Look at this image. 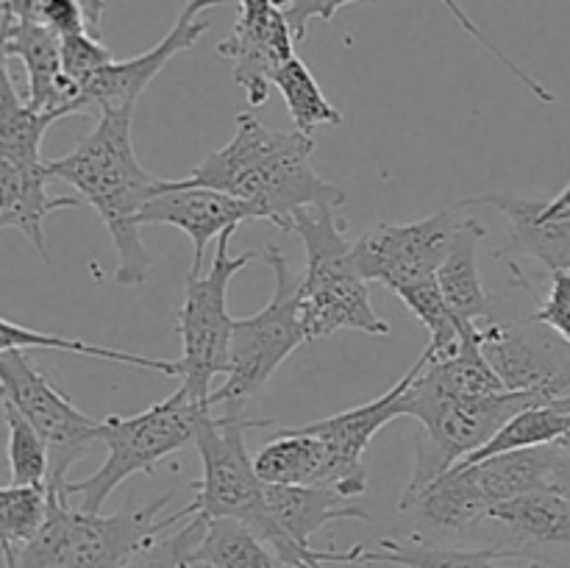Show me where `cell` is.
I'll use <instances>...</instances> for the list:
<instances>
[{"label":"cell","instance_id":"1","mask_svg":"<svg viewBox=\"0 0 570 568\" xmlns=\"http://www.w3.org/2000/svg\"><path fill=\"white\" fill-rule=\"evenodd\" d=\"M315 137L267 128L256 115L239 111L237 131L187 176L189 184L223 189L254 212V221L293 232L301 209H340L345 189L312 167Z\"/></svg>","mask_w":570,"mask_h":568},{"label":"cell","instance_id":"2","mask_svg":"<svg viewBox=\"0 0 570 568\" xmlns=\"http://www.w3.org/2000/svg\"><path fill=\"white\" fill-rule=\"evenodd\" d=\"M134 109H115L98 115L92 131L61 159L48 161L59 182L78 189L83 200L100 215L117 248V284L137 287L148 278L154 256L142 243L145 204L165 187L154 178L134 150Z\"/></svg>","mask_w":570,"mask_h":568},{"label":"cell","instance_id":"3","mask_svg":"<svg viewBox=\"0 0 570 568\" xmlns=\"http://www.w3.org/2000/svg\"><path fill=\"white\" fill-rule=\"evenodd\" d=\"M50 507L31 543L17 549V568H126L139 551L198 512L195 501L178 512H165L176 490L150 505H126L115 516L72 510L70 499L48 484Z\"/></svg>","mask_w":570,"mask_h":568},{"label":"cell","instance_id":"4","mask_svg":"<svg viewBox=\"0 0 570 568\" xmlns=\"http://www.w3.org/2000/svg\"><path fill=\"white\" fill-rule=\"evenodd\" d=\"M271 423L262 418H248L243 410H226V415L220 418L206 412L195 434L200 457V479L193 484L195 507L206 518H237L248 523L282 555V560L293 566L304 560L343 562L345 551L304 549L287 540L267 512L265 482L256 473V460H250L248 454L245 429H267Z\"/></svg>","mask_w":570,"mask_h":568},{"label":"cell","instance_id":"5","mask_svg":"<svg viewBox=\"0 0 570 568\" xmlns=\"http://www.w3.org/2000/svg\"><path fill=\"white\" fill-rule=\"evenodd\" d=\"M337 209H301L293 217V234L306 248L301 273V315L306 340H323L343 329L365 334H390V323L371 304L367 278L354 256V243L345 237V221Z\"/></svg>","mask_w":570,"mask_h":568},{"label":"cell","instance_id":"6","mask_svg":"<svg viewBox=\"0 0 570 568\" xmlns=\"http://www.w3.org/2000/svg\"><path fill=\"white\" fill-rule=\"evenodd\" d=\"M532 404L549 401L515 390L490 395H434L423 393L412 382L404 395V415L415 418L421 429L415 434V466L399 507L410 505L434 479L482 449L515 412Z\"/></svg>","mask_w":570,"mask_h":568},{"label":"cell","instance_id":"7","mask_svg":"<svg viewBox=\"0 0 570 568\" xmlns=\"http://www.w3.org/2000/svg\"><path fill=\"white\" fill-rule=\"evenodd\" d=\"M206 412H212L209 404H200L184 388L167 395L159 404L137 412L128 418H106L104 421V445L106 460L92 477L81 482H48L59 488L70 499H81V510L100 512L106 499L120 488L134 473H154L165 457L176 454L184 445L193 443L198 434L200 421Z\"/></svg>","mask_w":570,"mask_h":568},{"label":"cell","instance_id":"8","mask_svg":"<svg viewBox=\"0 0 570 568\" xmlns=\"http://www.w3.org/2000/svg\"><path fill=\"white\" fill-rule=\"evenodd\" d=\"M259 254L273 271L276 290L265 310L245 321H234L232 365L226 382L212 393V407L223 404L226 410H239L271 382L273 373L301 343H309L301 315V273L289 267L278 245H265Z\"/></svg>","mask_w":570,"mask_h":568},{"label":"cell","instance_id":"9","mask_svg":"<svg viewBox=\"0 0 570 568\" xmlns=\"http://www.w3.org/2000/svg\"><path fill=\"white\" fill-rule=\"evenodd\" d=\"M237 228H228L217 237L215 259L209 273H187L184 301L178 310V334H181V388L200 404L212 407V382L226 376L232 365L234 317L228 315V284L243 267L262 259L259 251L243 256L232 254V237Z\"/></svg>","mask_w":570,"mask_h":568},{"label":"cell","instance_id":"10","mask_svg":"<svg viewBox=\"0 0 570 568\" xmlns=\"http://www.w3.org/2000/svg\"><path fill=\"white\" fill-rule=\"evenodd\" d=\"M0 388L28 421L37 427L50 449V479L65 482L67 471L78 460L92 454L104 443V421H95L61 395L42 373L33 368L26 349L0 351Z\"/></svg>","mask_w":570,"mask_h":568},{"label":"cell","instance_id":"11","mask_svg":"<svg viewBox=\"0 0 570 568\" xmlns=\"http://www.w3.org/2000/svg\"><path fill=\"white\" fill-rule=\"evenodd\" d=\"M456 212L460 206L438 212L426 221L373 226L371 232L354 239V256L362 276L367 282L384 284L393 293L401 284L438 276L462 221Z\"/></svg>","mask_w":570,"mask_h":568},{"label":"cell","instance_id":"12","mask_svg":"<svg viewBox=\"0 0 570 568\" xmlns=\"http://www.w3.org/2000/svg\"><path fill=\"white\" fill-rule=\"evenodd\" d=\"M226 3H237V0H187L159 45L148 48L145 53L131 56V59H115L111 65L100 67L95 76H89L81 84L78 115H104V111L115 109H134L139 95L154 84V78L178 53L193 48L209 31L212 22L204 20L200 14Z\"/></svg>","mask_w":570,"mask_h":568},{"label":"cell","instance_id":"13","mask_svg":"<svg viewBox=\"0 0 570 568\" xmlns=\"http://www.w3.org/2000/svg\"><path fill=\"white\" fill-rule=\"evenodd\" d=\"M479 337L490 365L515 393H534L546 401L570 399V343L549 326L479 323Z\"/></svg>","mask_w":570,"mask_h":568},{"label":"cell","instance_id":"14","mask_svg":"<svg viewBox=\"0 0 570 568\" xmlns=\"http://www.w3.org/2000/svg\"><path fill=\"white\" fill-rule=\"evenodd\" d=\"M429 351L412 362L410 371L393 384L384 395L367 401V404L354 407V410L337 412V415L321 418V421L304 423V429L315 432L317 438L326 440L328 445V482L326 488L337 490L345 499H356L367 490V471H365V451L371 440L387 427L390 421L404 415V395L421 368L426 365Z\"/></svg>","mask_w":570,"mask_h":568},{"label":"cell","instance_id":"15","mask_svg":"<svg viewBox=\"0 0 570 568\" xmlns=\"http://www.w3.org/2000/svg\"><path fill=\"white\" fill-rule=\"evenodd\" d=\"M254 221V212L234 195L204 184L165 182V187L145 204L139 223L145 226H173L193 239V265L189 271L200 273L204 254L215 237L239 223Z\"/></svg>","mask_w":570,"mask_h":568},{"label":"cell","instance_id":"16","mask_svg":"<svg viewBox=\"0 0 570 568\" xmlns=\"http://www.w3.org/2000/svg\"><path fill=\"white\" fill-rule=\"evenodd\" d=\"M295 33L282 9L262 17H237L232 37L217 45V56L234 65V81L245 89L250 106L271 98V87L282 65L295 56Z\"/></svg>","mask_w":570,"mask_h":568},{"label":"cell","instance_id":"17","mask_svg":"<svg viewBox=\"0 0 570 568\" xmlns=\"http://www.w3.org/2000/svg\"><path fill=\"white\" fill-rule=\"evenodd\" d=\"M3 59H20L28 78L26 100L37 111L78 115L81 87L65 72L61 37L42 22H3Z\"/></svg>","mask_w":570,"mask_h":568},{"label":"cell","instance_id":"18","mask_svg":"<svg viewBox=\"0 0 570 568\" xmlns=\"http://www.w3.org/2000/svg\"><path fill=\"white\" fill-rule=\"evenodd\" d=\"M465 466L473 468L479 488H482V493L488 496L493 507L499 501L532 493V490H568L570 484V454L562 440L549 445H534V449L504 451V454L465 462Z\"/></svg>","mask_w":570,"mask_h":568},{"label":"cell","instance_id":"19","mask_svg":"<svg viewBox=\"0 0 570 568\" xmlns=\"http://www.w3.org/2000/svg\"><path fill=\"white\" fill-rule=\"evenodd\" d=\"M540 204L543 200L521 198L510 193L476 195V198L462 200L460 206H493L510 223V243L495 256L512 259L515 254L534 256L543 262L546 271H570V217H554L543 221L540 217Z\"/></svg>","mask_w":570,"mask_h":568},{"label":"cell","instance_id":"20","mask_svg":"<svg viewBox=\"0 0 570 568\" xmlns=\"http://www.w3.org/2000/svg\"><path fill=\"white\" fill-rule=\"evenodd\" d=\"M53 182L48 161L33 167L11 165L0 159V226L20 228L45 262H50L45 245V217L56 209H76L81 198L76 195H50Z\"/></svg>","mask_w":570,"mask_h":568},{"label":"cell","instance_id":"21","mask_svg":"<svg viewBox=\"0 0 570 568\" xmlns=\"http://www.w3.org/2000/svg\"><path fill=\"white\" fill-rule=\"evenodd\" d=\"M484 523L499 527L515 540L512 549L527 555H532V549H570V496L560 488L532 490L499 501Z\"/></svg>","mask_w":570,"mask_h":568},{"label":"cell","instance_id":"22","mask_svg":"<svg viewBox=\"0 0 570 568\" xmlns=\"http://www.w3.org/2000/svg\"><path fill=\"white\" fill-rule=\"evenodd\" d=\"M348 551V562H390L401 568H543L538 557L499 543L482 549H451L421 538H382L376 549L354 546Z\"/></svg>","mask_w":570,"mask_h":568},{"label":"cell","instance_id":"23","mask_svg":"<svg viewBox=\"0 0 570 568\" xmlns=\"http://www.w3.org/2000/svg\"><path fill=\"white\" fill-rule=\"evenodd\" d=\"M265 505L282 535L293 543L312 549V535L337 521H371L362 507L348 505L345 496L317 484H267Z\"/></svg>","mask_w":570,"mask_h":568},{"label":"cell","instance_id":"24","mask_svg":"<svg viewBox=\"0 0 570 568\" xmlns=\"http://www.w3.org/2000/svg\"><path fill=\"white\" fill-rule=\"evenodd\" d=\"M488 496L479 488L473 468L460 462L443 477L434 479L421 496L410 501V505L399 507L406 516H415L417 523L426 529H438V532H468L488 521L490 516Z\"/></svg>","mask_w":570,"mask_h":568},{"label":"cell","instance_id":"25","mask_svg":"<svg viewBox=\"0 0 570 568\" xmlns=\"http://www.w3.org/2000/svg\"><path fill=\"white\" fill-rule=\"evenodd\" d=\"M484 237H488V228L476 217H462L454 245L438 271V284L460 326H479V323L493 321V306L479 278V243Z\"/></svg>","mask_w":570,"mask_h":568},{"label":"cell","instance_id":"26","mask_svg":"<svg viewBox=\"0 0 570 568\" xmlns=\"http://www.w3.org/2000/svg\"><path fill=\"white\" fill-rule=\"evenodd\" d=\"M256 473L267 484H317L328 482V445L304 427L282 429L262 445Z\"/></svg>","mask_w":570,"mask_h":568},{"label":"cell","instance_id":"27","mask_svg":"<svg viewBox=\"0 0 570 568\" xmlns=\"http://www.w3.org/2000/svg\"><path fill=\"white\" fill-rule=\"evenodd\" d=\"M3 87H0V159L20 167L45 165L42 139L56 120H61L59 111H37L22 100L17 92L14 78H11L9 61L3 59Z\"/></svg>","mask_w":570,"mask_h":568},{"label":"cell","instance_id":"28","mask_svg":"<svg viewBox=\"0 0 570 568\" xmlns=\"http://www.w3.org/2000/svg\"><path fill=\"white\" fill-rule=\"evenodd\" d=\"M351 3H360V0H276L278 9H282L284 14H287V22H289V26H293V33H295V39H298V42L306 37V28H309L312 20L332 22L334 14H337V11L343 9V6H351ZM440 3H443L445 9H449L451 14H454V20L460 22V26L465 28V31L471 33V37L476 39V42L482 45V48H488L490 53H493L495 59H499L501 65H504L507 70H510L512 76H515L518 81H521L523 87L529 89V92L538 95V98L543 100V104H554V100H557L554 92H551V89H546L543 84L538 81V78L529 76V72L523 70L521 65H515V61H512L510 56H507L504 50H501L499 45L493 42V39L484 37L482 28H479L476 22H473L471 17H468L465 11L460 9V3H456V0H440Z\"/></svg>","mask_w":570,"mask_h":568},{"label":"cell","instance_id":"29","mask_svg":"<svg viewBox=\"0 0 570 568\" xmlns=\"http://www.w3.org/2000/svg\"><path fill=\"white\" fill-rule=\"evenodd\" d=\"M198 555L209 568H295L237 518H209Z\"/></svg>","mask_w":570,"mask_h":568},{"label":"cell","instance_id":"30","mask_svg":"<svg viewBox=\"0 0 570 568\" xmlns=\"http://www.w3.org/2000/svg\"><path fill=\"white\" fill-rule=\"evenodd\" d=\"M566 434H570V399L532 404L527 410L515 412L482 449L468 454L462 462H479L493 454H504V451L549 445L562 440Z\"/></svg>","mask_w":570,"mask_h":568},{"label":"cell","instance_id":"31","mask_svg":"<svg viewBox=\"0 0 570 568\" xmlns=\"http://www.w3.org/2000/svg\"><path fill=\"white\" fill-rule=\"evenodd\" d=\"M6 349L67 351V354L95 356V360L120 362V365L145 368V371L165 373V376H181V362H178V360H154V356L131 354V351H122V349H109V345L89 343V340L61 337V334L37 332V329L20 326V323H14V321H11V317H3V326H0V351H6Z\"/></svg>","mask_w":570,"mask_h":568},{"label":"cell","instance_id":"32","mask_svg":"<svg viewBox=\"0 0 570 568\" xmlns=\"http://www.w3.org/2000/svg\"><path fill=\"white\" fill-rule=\"evenodd\" d=\"M273 87L284 95V106L293 117L295 131L312 137L321 126H340L343 123V111L328 104L315 72L298 56L282 65V70L273 78Z\"/></svg>","mask_w":570,"mask_h":568},{"label":"cell","instance_id":"33","mask_svg":"<svg viewBox=\"0 0 570 568\" xmlns=\"http://www.w3.org/2000/svg\"><path fill=\"white\" fill-rule=\"evenodd\" d=\"M50 490L48 484H14L0 490V535L3 543L22 549L31 543L48 518Z\"/></svg>","mask_w":570,"mask_h":568},{"label":"cell","instance_id":"34","mask_svg":"<svg viewBox=\"0 0 570 568\" xmlns=\"http://www.w3.org/2000/svg\"><path fill=\"white\" fill-rule=\"evenodd\" d=\"M3 421L9 429V466L14 484H48L50 449L31 421L3 399Z\"/></svg>","mask_w":570,"mask_h":568},{"label":"cell","instance_id":"35","mask_svg":"<svg viewBox=\"0 0 570 568\" xmlns=\"http://www.w3.org/2000/svg\"><path fill=\"white\" fill-rule=\"evenodd\" d=\"M206 521L209 518L204 512H195L193 518H187L176 529L161 535L148 549L139 551L126 568H209L198 555L200 540H204L206 532Z\"/></svg>","mask_w":570,"mask_h":568},{"label":"cell","instance_id":"36","mask_svg":"<svg viewBox=\"0 0 570 568\" xmlns=\"http://www.w3.org/2000/svg\"><path fill=\"white\" fill-rule=\"evenodd\" d=\"M61 61H65L67 76L81 87L100 67L111 65L115 53L100 42V37H92V33H70V37H61Z\"/></svg>","mask_w":570,"mask_h":568},{"label":"cell","instance_id":"37","mask_svg":"<svg viewBox=\"0 0 570 568\" xmlns=\"http://www.w3.org/2000/svg\"><path fill=\"white\" fill-rule=\"evenodd\" d=\"M538 326H549L570 343V271H551V287L543 304L529 315Z\"/></svg>","mask_w":570,"mask_h":568},{"label":"cell","instance_id":"38","mask_svg":"<svg viewBox=\"0 0 570 568\" xmlns=\"http://www.w3.org/2000/svg\"><path fill=\"white\" fill-rule=\"evenodd\" d=\"M540 217H543V221H554V217H570V182L566 184V189H562L557 198L543 200V204H540Z\"/></svg>","mask_w":570,"mask_h":568},{"label":"cell","instance_id":"39","mask_svg":"<svg viewBox=\"0 0 570 568\" xmlns=\"http://www.w3.org/2000/svg\"><path fill=\"white\" fill-rule=\"evenodd\" d=\"M237 17H262L276 9V0H237Z\"/></svg>","mask_w":570,"mask_h":568},{"label":"cell","instance_id":"40","mask_svg":"<svg viewBox=\"0 0 570 568\" xmlns=\"http://www.w3.org/2000/svg\"><path fill=\"white\" fill-rule=\"evenodd\" d=\"M3 546V568H17V549L9 543H0Z\"/></svg>","mask_w":570,"mask_h":568},{"label":"cell","instance_id":"41","mask_svg":"<svg viewBox=\"0 0 570 568\" xmlns=\"http://www.w3.org/2000/svg\"><path fill=\"white\" fill-rule=\"evenodd\" d=\"M295 568H326V562H323V560H304V562H298Z\"/></svg>","mask_w":570,"mask_h":568},{"label":"cell","instance_id":"42","mask_svg":"<svg viewBox=\"0 0 570 568\" xmlns=\"http://www.w3.org/2000/svg\"><path fill=\"white\" fill-rule=\"evenodd\" d=\"M562 445H566L568 454H570V434H566V438H562Z\"/></svg>","mask_w":570,"mask_h":568},{"label":"cell","instance_id":"43","mask_svg":"<svg viewBox=\"0 0 570 568\" xmlns=\"http://www.w3.org/2000/svg\"><path fill=\"white\" fill-rule=\"evenodd\" d=\"M566 493H568V496H570V484H568V490H566Z\"/></svg>","mask_w":570,"mask_h":568}]
</instances>
